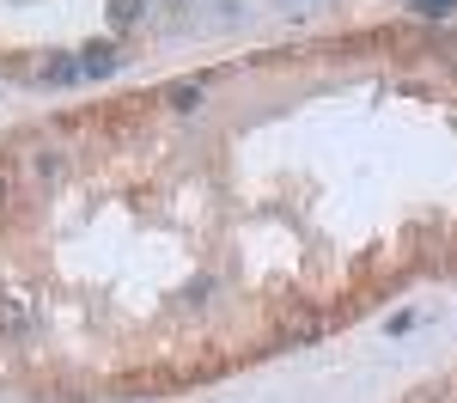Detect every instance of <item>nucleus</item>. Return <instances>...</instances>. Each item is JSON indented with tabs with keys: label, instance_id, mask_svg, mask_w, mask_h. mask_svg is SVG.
I'll return each instance as SVG.
<instances>
[{
	"label": "nucleus",
	"instance_id": "obj_1",
	"mask_svg": "<svg viewBox=\"0 0 457 403\" xmlns=\"http://www.w3.org/2000/svg\"><path fill=\"white\" fill-rule=\"evenodd\" d=\"M31 330H37V312L25 306V299H12V293H6V299H0V336H6V342H19V336H31Z\"/></svg>",
	"mask_w": 457,
	"mask_h": 403
},
{
	"label": "nucleus",
	"instance_id": "obj_2",
	"mask_svg": "<svg viewBox=\"0 0 457 403\" xmlns=\"http://www.w3.org/2000/svg\"><path fill=\"white\" fill-rule=\"evenodd\" d=\"M73 62H79V80H104V73H116V62H122V55H116L110 43H86Z\"/></svg>",
	"mask_w": 457,
	"mask_h": 403
},
{
	"label": "nucleus",
	"instance_id": "obj_3",
	"mask_svg": "<svg viewBox=\"0 0 457 403\" xmlns=\"http://www.w3.org/2000/svg\"><path fill=\"white\" fill-rule=\"evenodd\" d=\"M323 336V318L317 312H287L281 318V342H317Z\"/></svg>",
	"mask_w": 457,
	"mask_h": 403
},
{
	"label": "nucleus",
	"instance_id": "obj_4",
	"mask_svg": "<svg viewBox=\"0 0 457 403\" xmlns=\"http://www.w3.org/2000/svg\"><path fill=\"white\" fill-rule=\"evenodd\" d=\"M165 98H171V110H195V105H202V80H177Z\"/></svg>",
	"mask_w": 457,
	"mask_h": 403
},
{
	"label": "nucleus",
	"instance_id": "obj_5",
	"mask_svg": "<svg viewBox=\"0 0 457 403\" xmlns=\"http://www.w3.org/2000/svg\"><path fill=\"white\" fill-rule=\"evenodd\" d=\"M43 80H49V86H68V80H79V62H73V55H55V62L43 68Z\"/></svg>",
	"mask_w": 457,
	"mask_h": 403
},
{
	"label": "nucleus",
	"instance_id": "obj_6",
	"mask_svg": "<svg viewBox=\"0 0 457 403\" xmlns=\"http://www.w3.org/2000/svg\"><path fill=\"white\" fill-rule=\"evenodd\" d=\"M62 172H68V159H62V153H55V147H49V153H37V178H62Z\"/></svg>",
	"mask_w": 457,
	"mask_h": 403
},
{
	"label": "nucleus",
	"instance_id": "obj_7",
	"mask_svg": "<svg viewBox=\"0 0 457 403\" xmlns=\"http://www.w3.org/2000/svg\"><path fill=\"white\" fill-rule=\"evenodd\" d=\"M409 6H415L421 19H452L457 13V0H409Z\"/></svg>",
	"mask_w": 457,
	"mask_h": 403
},
{
	"label": "nucleus",
	"instance_id": "obj_8",
	"mask_svg": "<svg viewBox=\"0 0 457 403\" xmlns=\"http://www.w3.org/2000/svg\"><path fill=\"white\" fill-rule=\"evenodd\" d=\"M135 13H141V0H110V19L116 25H135Z\"/></svg>",
	"mask_w": 457,
	"mask_h": 403
},
{
	"label": "nucleus",
	"instance_id": "obj_9",
	"mask_svg": "<svg viewBox=\"0 0 457 403\" xmlns=\"http://www.w3.org/2000/svg\"><path fill=\"white\" fill-rule=\"evenodd\" d=\"M6 202H12V172L0 165V208H6Z\"/></svg>",
	"mask_w": 457,
	"mask_h": 403
}]
</instances>
